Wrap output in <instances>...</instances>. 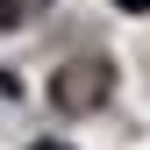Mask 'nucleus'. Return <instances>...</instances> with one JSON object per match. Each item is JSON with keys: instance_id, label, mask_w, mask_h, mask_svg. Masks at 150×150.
I'll return each instance as SVG.
<instances>
[{"instance_id": "f03ea898", "label": "nucleus", "mask_w": 150, "mask_h": 150, "mask_svg": "<svg viewBox=\"0 0 150 150\" xmlns=\"http://www.w3.org/2000/svg\"><path fill=\"white\" fill-rule=\"evenodd\" d=\"M14 14H22V0H0V29H7V22H14Z\"/></svg>"}, {"instance_id": "20e7f679", "label": "nucleus", "mask_w": 150, "mask_h": 150, "mask_svg": "<svg viewBox=\"0 0 150 150\" xmlns=\"http://www.w3.org/2000/svg\"><path fill=\"white\" fill-rule=\"evenodd\" d=\"M36 150H64V143H36Z\"/></svg>"}, {"instance_id": "7ed1b4c3", "label": "nucleus", "mask_w": 150, "mask_h": 150, "mask_svg": "<svg viewBox=\"0 0 150 150\" xmlns=\"http://www.w3.org/2000/svg\"><path fill=\"white\" fill-rule=\"evenodd\" d=\"M115 7H122V14H143V7H150V0H115Z\"/></svg>"}, {"instance_id": "f257e3e1", "label": "nucleus", "mask_w": 150, "mask_h": 150, "mask_svg": "<svg viewBox=\"0 0 150 150\" xmlns=\"http://www.w3.org/2000/svg\"><path fill=\"white\" fill-rule=\"evenodd\" d=\"M107 86H115V64L107 57H71L50 71V100L64 107V115H93V107L107 100Z\"/></svg>"}]
</instances>
